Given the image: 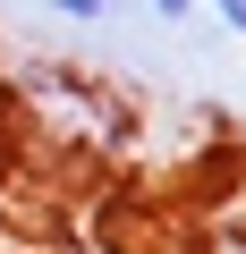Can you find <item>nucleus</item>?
I'll list each match as a JSON object with an SVG mask.
<instances>
[{
    "mask_svg": "<svg viewBox=\"0 0 246 254\" xmlns=\"http://www.w3.org/2000/svg\"><path fill=\"white\" fill-rule=\"evenodd\" d=\"M187 9H195V0H153V17H170V26H178Z\"/></svg>",
    "mask_w": 246,
    "mask_h": 254,
    "instance_id": "obj_3",
    "label": "nucleus"
},
{
    "mask_svg": "<svg viewBox=\"0 0 246 254\" xmlns=\"http://www.w3.org/2000/svg\"><path fill=\"white\" fill-rule=\"evenodd\" d=\"M195 9H212V17L229 26V34H246V0H195Z\"/></svg>",
    "mask_w": 246,
    "mask_h": 254,
    "instance_id": "obj_2",
    "label": "nucleus"
},
{
    "mask_svg": "<svg viewBox=\"0 0 246 254\" xmlns=\"http://www.w3.org/2000/svg\"><path fill=\"white\" fill-rule=\"evenodd\" d=\"M60 17H77V26H93V17H110V0H51Z\"/></svg>",
    "mask_w": 246,
    "mask_h": 254,
    "instance_id": "obj_1",
    "label": "nucleus"
}]
</instances>
